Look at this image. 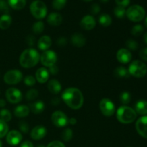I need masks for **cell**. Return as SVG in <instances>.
Instances as JSON below:
<instances>
[{"instance_id":"1","label":"cell","mask_w":147,"mask_h":147,"mask_svg":"<svg viewBox=\"0 0 147 147\" xmlns=\"http://www.w3.org/2000/svg\"><path fill=\"white\" fill-rule=\"evenodd\" d=\"M62 99L69 108L73 110L80 109L84 102L83 93L76 88H66L62 93Z\"/></svg>"},{"instance_id":"2","label":"cell","mask_w":147,"mask_h":147,"mask_svg":"<svg viewBox=\"0 0 147 147\" xmlns=\"http://www.w3.org/2000/svg\"><path fill=\"white\" fill-rule=\"evenodd\" d=\"M40 60V53L34 48H28L22 53L20 57V64L24 68L34 67Z\"/></svg>"},{"instance_id":"3","label":"cell","mask_w":147,"mask_h":147,"mask_svg":"<svg viewBox=\"0 0 147 147\" xmlns=\"http://www.w3.org/2000/svg\"><path fill=\"white\" fill-rule=\"evenodd\" d=\"M136 116H137V114L134 109L127 106H121L116 111L117 120L123 124L133 123L136 120Z\"/></svg>"},{"instance_id":"4","label":"cell","mask_w":147,"mask_h":147,"mask_svg":"<svg viewBox=\"0 0 147 147\" xmlns=\"http://www.w3.org/2000/svg\"><path fill=\"white\" fill-rule=\"evenodd\" d=\"M146 11L143 7L138 4H134L128 8L126 11L127 18L134 22H139L144 19Z\"/></svg>"},{"instance_id":"5","label":"cell","mask_w":147,"mask_h":147,"mask_svg":"<svg viewBox=\"0 0 147 147\" xmlns=\"http://www.w3.org/2000/svg\"><path fill=\"white\" fill-rule=\"evenodd\" d=\"M30 10L32 15L37 20H42L47 14L46 4L41 0H34L30 6Z\"/></svg>"},{"instance_id":"6","label":"cell","mask_w":147,"mask_h":147,"mask_svg":"<svg viewBox=\"0 0 147 147\" xmlns=\"http://www.w3.org/2000/svg\"><path fill=\"white\" fill-rule=\"evenodd\" d=\"M130 76L135 78H142L147 73V66L144 63L140 60H134L129 67Z\"/></svg>"},{"instance_id":"7","label":"cell","mask_w":147,"mask_h":147,"mask_svg":"<svg viewBox=\"0 0 147 147\" xmlns=\"http://www.w3.org/2000/svg\"><path fill=\"white\" fill-rule=\"evenodd\" d=\"M51 120L53 124L58 128L65 127L68 124V118L65 113L60 111H56L52 114Z\"/></svg>"},{"instance_id":"8","label":"cell","mask_w":147,"mask_h":147,"mask_svg":"<svg viewBox=\"0 0 147 147\" xmlns=\"http://www.w3.org/2000/svg\"><path fill=\"white\" fill-rule=\"evenodd\" d=\"M22 73L18 70H11L7 72L4 76V81L8 85H15L22 79Z\"/></svg>"},{"instance_id":"9","label":"cell","mask_w":147,"mask_h":147,"mask_svg":"<svg viewBox=\"0 0 147 147\" xmlns=\"http://www.w3.org/2000/svg\"><path fill=\"white\" fill-rule=\"evenodd\" d=\"M40 61L43 65L50 67L55 64L57 61V54L53 50H45L40 56Z\"/></svg>"},{"instance_id":"10","label":"cell","mask_w":147,"mask_h":147,"mask_svg":"<svg viewBox=\"0 0 147 147\" xmlns=\"http://www.w3.org/2000/svg\"><path fill=\"white\" fill-rule=\"evenodd\" d=\"M100 110L105 116H111L115 113V105L110 99L103 98L100 101Z\"/></svg>"},{"instance_id":"11","label":"cell","mask_w":147,"mask_h":147,"mask_svg":"<svg viewBox=\"0 0 147 147\" xmlns=\"http://www.w3.org/2000/svg\"><path fill=\"white\" fill-rule=\"evenodd\" d=\"M6 98L9 103L15 104L21 101L22 94L19 89L16 88H9L6 91Z\"/></svg>"},{"instance_id":"12","label":"cell","mask_w":147,"mask_h":147,"mask_svg":"<svg viewBox=\"0 0 147 147\" xmlns=\"http://www.w3.org/2000/svg\"><path fill=\"white\" fill-rule=\"evenodd\" d=\"M136 129L141 136L147 139V116L139 118L136 123Z\"/></svg>"},{"instance_id":"13","label":"cell","mask_w":147,"mask_h":147,"mask_svg":"<svg viewBox=\"0 0 147 147\" xmlns=\"http://www.w3.org/2000/svg\"><path fill=\"white\" fill-rule=\"evenodd\" d=\"M6 140L7 143L11 146H16V145H18L22 140V135L18 131H10L7 133Z\"/></svg>"},{"instance_id":"14","label":"cell","mask_w":147,"mask_h":147,"mask_svg":"<svg viewBox=\"0 0 147 147\" xmlns=\"http://www.w3.org/2000/svg\"><path fill=\"white\" fill-rule=\"evenodd\" d=\"M96 25V22L94 17L92 15L88 14L84 16L80 20V26L83 30H91L95 28Z\"/></svg>"},{"instance_id":"15","label":"cell","mask_w":147,"mask_h":147,"mask_svg":"<svg viewBox=\"0 0 147 147\" xmlns=\"http://www.w3.org/2000/svg\"><path fill=\"white\" fill-rule=\"evenodd\" d=\"M116 58L119 63L122 64H127L131 60V53L128 49L121 48L118 50L116 53Z\"/></svg>"},{"instance_id":"16","label":"cell","mask_w":147,"mask_h":147,"mask_svg":"<svg viewBox=\"0 0 147 147\" xmlns=\"http://www.w3.org/2000/svg\"><path fill=\"white\" fill-rule=\"evenodd\" d=\"M46 134H47V129L42 125L36 126L30 133L32 139L36 141L42 139L46 136Z\"/></svg>"},{"instance_id":"17","label":"cell","mask_w":147,"mask_h":147,"mask_svg":"<svg viewBox=\"0 0 147 147\" xmlns=\"http://www.w3.org/2000/svg\"><path fill=\"white\" fill-rule=\"evenodd\" d=\"M70 42L72 45L76 47H82L86 45V38L80 33H75L71 36Z\"/></svg>"},{"instance_id":"18","label":"cell","mask_w":147,"mask_h":147,"mask_svg":"<svg viewBox=\"0 0 147 147\" xmlns=\"http://www.w3.org/2000/svg\"><path fill=\"white\" fill-rule=\"evenodd\" d=\"M47 22L50 25L57 27L60 25L63 22V17L60 13L52 12L47 17Z\"/></svg>"},{"instance_id":"19","label":"cell","mask_w":147,"mask_h":147,"mask_svg":"<svg viewBox=\"0 0 147 147\" xmlns=\"http://www.w3.org/2000/svg\"><path fill=\"white\" fill-rule=\"evenodd\" d=\"M36 80L40 83H45L48 80L50 73L45 67H40L36 72Z\"/></svg>"},{"instance_id":"20","label":"cell","mask_w":147,"mask_h":147,"mask_svg":"<svg viewBox=\"0 0 147 147\" xmlns=\"http://www.w3.org/2000/svg\"><path fill=\"white\" fill-rule=\"evenodd\" d=\"M47 88L49 91L53 94H58L62 90V86L60 82L56 79L50 80L47 83Z\"/></svg>"},{"instance_id":"21","label":"cell","mask_w":147,"mask_h":147,"mask_svg":"<svg viewBox=\"0 0 147 147\" xmlns=\"http://www.w3.org/2000/svg\"><path fill=\"white\" fill-rule=\"evenodd\" d=\"M52 45V40L49 36L44 35L40 38L37 42V47L40 50L45 51L50 47Z\"/></svg>"},{"instance_id":"22","label":"cell","mask_w":147,"mask_h":147,"mask_svg":"<svg viewBox=\"0 0 147 147\" xmlns=\"http://www.w3.org/2000/svg\"><path fill=\"white\" fill-rule=\"evenodd\" d=\"M30 108L25 105H20L17 106L14 111V113L17 117L24 118L27 116L30 113Z\"/></svg>"},{"instance_id":"23","label":"cell","mask_w":147,"mask_h":147,"mask_svg":"<svg viewBox=\"0 0 147 147\" xmlns=\"http://www.w3.org/2000/svg\"><path fill=\"white\" fill-rule=\"evenodd\" d=\"M45 107V103L42 100H37L34 101V103H31L30 106V110L34 114H40V113H42L44 111Z\"/></svg>"},{"instance_id":"24","label":"cell","mask_w":147,"mask_h":147,"mask_svg":"<svg viewBox=\"0 0 147 147\" xmlns=\"http://www.w3.org/2000/svg\"><path fill=\"white\" fill-rule=\"evenodd\" d=\"M135 111L136 113L146 116L147 114V101L145 100H138L135 104Z\"/></svg>"},{"instance_id":"25","label":"cell","mask_w":147,"mask_h":147,"mask_svg":"<svg viewBox=\"0 0 147 147\" xmlns=\"http://www.w3.org/2000/svg\"><path fill=\"white\" fill-rule=\"evenodd\" d=\"M7 3L13 9L21 10L26 6L27 0H7Z\"/></svg>"},{"instance_id":"26","label":"cell","mask_w":147,"mask_h":147,"mask_svg":"<svg viewBox=\"0 0 147 147\" xmlns=\"http://www.w3.org/2000/svg\"><path fill=\"white\" fill-rule=\"evenodd\" d=\"M113 76L117 78H127L130 76L129 70L123 66L117 67L113 71Z\"/></svg>"},{"instance_id":"27","label":"cell","mask_w":147,"mask_h":147,"mask_svg":"<svg viewBox=\"0 0 147 147\" xmlns=\"http://www.w3.org/2000/svg\"><path fill=\"white\" fill-rule=\"evenodd\" d=\"M12 22L11 17L9 14H3L0 17V29L1 30H7L10 27Z\"/></svg>"},{"instance_id":"28","label":"cell","mask_w":147,"mask_h":147,"mask_svg":"<svg viewBox=\"0 0 147 147\" xmlns=\"http://www.w3.org/2000/svg\"><path fill=\"white\" fill-rule=\"evenodd\" d=\"M98 22L103 27H109L112 23V18L109 14H102L98 18Z\"/></svg>"},{"instance_id":"29","label":"cell","mask_w":147,"mask_h":147,"mask_svg":"<svg viewBox=\"0 0 147 147\" xmlns=\"http://www.w3.org/2000/svg\"><path fill=\"white\" fill-rule=\"evenodd\" d=\"M45 30V24L42 21H37L33 24L32 30L36 34H40L42 33Z\"/></svg>"},{"instance_id":"30","label":"cell","mask_w":147,"mask_h":147,"mask_svg":"<svg viewBox=\"0 0 147 147\" xmlns=\"http://www.w3.org/2000/svg\"><path fill=\"white\" fill-rule=\"evenodd\" d=\"M119 99H120L121 103L124 105V106H126V105L129 104L131 100V96L129 92L123 91V93H121Z\"/></svg>"},{"instance_id":"31","label":"cell","mask_w":147,"mask_h":147,"mask_svg":"<svg viewBox=\"0 0 147 147\" xmlns=\"http://www.w3.org/2000/svg\"><path fill=\"white\" fill-rule=\"evenodd\" d=\"M73 133L72 129H70V128H67L62 132L61 138L65 142H70L73 139Z\"/></svg>"},{"instance_id":"32","label":"cell","mask_w":147,"mask_h":147,"mask_svg":"<svg viewBox=\"0 0 147 147\" xmlns=\"http://www.w3.org/2000/svg\"><path fill=\"white\" fill-rule=\"evenodd\" d=\"M39 96V92L37 89H34V88H32L30 90H29L27 92L25 95V98L26 100H34V99L37 98Z\"/></svg>"},{"instance_id":"33","label":"cell","mask_w":147,"mask_h":147,"mask_svg":"<svg viewBox=\"0 0 147 147\" xmlns=\"http://www.w3.org/2000/svg\"><path fill=\"white\" fill-rule=\"evenodd\" d=\"M11 113L9 110L3 109L0 111V119L5 122H9L11 119Z\"/></svg>"},{"instance_id":"34","label":"cell","mask_w":147,"mask_h":147,"mask_svg":"<svg viewBox=\"0 0 147 147\" xmlns=\"http://www.w3.org/2000/svg\"><path fill=\"white\" fill-rule=\"evenodd\" d=\"M126 9L123 7H120V6H116L113 9V13L114 15L116 16L117 18L122 19L125 17L126 15Z\"/></svg>"},{"instance_id":"35","label":"cell","mask_w":147,"mask_h":147,"mask_svg":"<svg viewBox=\"0 0 147 147\" xmlns=\"http://www.w3.org/2000/svg\"><path fill=\"white\" fill-rule=\"evenodd\" d=\"M9 131V126L7 122L0 119V139L7 136Z\"/></svg>"},{"instance_id":"36","label":"cell","mask_w":147,"mask_h":147,"mask_svg":"<svg viewBox=\"0 0 147 147\" xmlns=\"http://www.w3.org/2000/svg\"><path fill=\"white\" fill-rule=\"evenodd\" d=\"M66 4H67V0H53L52 5L55 9L61 10L65 7Z\"/></svg>"},{"instance_id":"37","label":"cell","mask_w":147,"mask_h":147,"mask_svg":"<svg viewBox=\"0 0 147 147\" xmlns=\"http://www.w3.org/2000/svg\"><path fill=\"white\" fill-rule=\"evenodd\" d=\"M131 34L134 37H139L142 35L144 32V27L141 24H136L131 29Z\"/></svg>"},{"instance_id":"38","label":"cell","mask_w":147,"mask_h":147,"mask_svg":"<svg viewBox=\"0 0 147 147\" xmlns=\"http://www.w3.org/2000/svg\"><path fill=\"white\" fill-rule=\"evenodd\" d=\"M126 46L127 47V48L129 49V50H133V51L136 50L138 49V47H139V45H138L137 42L132 40V39H129V40L126 42Z\"/></svg>"},{"instance_id":"39","label":"cell","mask_w":147,"mask_h":147,"mask_svg":"<svg viewBox=\"0 0 147 147\" xmlns=\"http://www.w3.org/2000/svg\"><path fill=\"white\" fill-rule=\"evenodd\" d=\"M24 83L27 86L31 87V86H33L35 85L36 79L35 78L33 77L32 76H27L24 78Z\"/></svg>"},{"instance_id":"40","label":"cell","mask_w":147,"mask_h":147,"mask_svg":"<svg viewBox=\"0 0 147 147\" xmlns=\"http://www.w3.org/2000/svg\"><path fill=\"white\" fill-rule=\"evenodd\" d=\"M9 11V6L8 3L4 0L0 1V11L4 13V14H8Z\"/></svg>"},{"instance_id":"41","label":"cell","mask_w":147,"mask_h":147,"mask_svg":"<svg viewBox=\"0 0 147 147\" xmlns=\"http://www.w3.org/2000/svg\"><path fill=\"white\" fill-rule=\"evenodd\" d=\"M19 129H20V131L22 132L24 134H27L29 132V125L24 121H21L19 123Z\"/></svg>"},{"instance_id":"42","label":"cell","mask_w":147,"mask_h":147,"mask_svg":"<svg viewBox=\"0 0 147 147\" xmlns=\"http://www.w3.org/2000/svg\"><path fill=\"white\" fill-rule=\"evenodd\" d=\"M36 42V38L34 36H33L32 34H30V35L27 36L26 37V43L30 47H32L35 45Z\"/></svg>"},{"instance_id":"43","label":"cell","mask_w":147,"mask_h":147,"mask_svg":"<svg viewBox=\"0 0 147 147\" xmlns=\"http://www.w3.org/2000/svg\"><path fill=\"white\" fill-rule=\"evenodd\" d=\"M90 11L92 14L96 15V14H98L100 11V7L98 4H92V6L90 7Z\"/></svg>"},{"instance_id":"44","label":"cell","mask_w":147,"mask_h":147,"mask_svg":"<svg viewBox=\"0 0 147 147\" xmlns=\"http://www.w3.org/2000/svg\"><path fill=\"white\" fill-rule=\"evenodd\" d=\"M115 1H116L117 6H120V7L126 8L130 4L131 0H115Z\"/></svg>"},{"instance_id":"45","label":"cell","mask_w":147,"mask_h":147,"mask_svg":"<svg viewBox=\"0 0 147 147\" xmlns=\"http://www.w3.org/2000/svg\"><path fill=\"white\" fill-rule=\"evenodd\" d=\"M56 42H57V45L59 46V47H65V46L67 45V40L66 37H60L57 39Z\"/></svg>"},{"instance_id":"46","label":"cell","mask_w":147,"mask_h":147,"mask_svg":"<svg viewBox=\"0 0 147 147\" xmlns=\"http://www.w3.org/2000/svg\"><path fill=\"white\" fill-rule=\"evenodd\" d=\"M47 147H65V146L60 141H53V142H50Z\"/></svg>"},{"instance_id":"47","label":"cell","mask_w":147,"mask_h":147,"mask_svg":"<svg viewBox=\"0 0 147 147\" xmlns=\"http://www.w3.org/2000/svg\"><path fill=\"white\" fill-rule=\"evenodd\" d=\"M139 57L144 61L147 62V47H145V48L141 50V51L139 52Z\"/></svg>"},{"instance_id":"48","label":"cell","mask_w":147,"mask_h":147,"mask_svg":"<svg viewBox=\"0 0 147 147\" xmlns=\"http://www.w3.org/2000/svg\"><path fill=\"white\" fill-rule=\"evenodd\" d=\"M48 72L50 74L53 75V76H55V75H57L59 72L58 67H57V65H55L50 66V67H49Z\"/></svg>"},{"instance_id":"49","label":"cell","mask_w":147,"mask_h":147,"mask_svg":"<svg viewBox=\"0 0 147 147\" xmlns=\"http://www.w3.org/2000/svg\"><path fill=\"white\" fill-rule=\"evenodd\" d=\"M60 98L58 97H54L52 98L51 100V103L53 106H57V105L60 104Z\"/></svg>"},{"instance_id":"50","label":"cell","mask_w":147,"mask_h":147,"mask_svg":"<svg viewBox=\"0 0 147 147\" xmlns=\"http://www.w3.org/2000/svg\"><path fill=\"white\" fill-rule=\"evenodd\" d=\"M20 147H34L33 144L30 141H25V142H22L20 145Z\"/></svg>"},{"instance_id":"51","label":"cell","mask_w":147,"mask_h":147,"mask_svg":"<svg viewBox=\"0 0 147 147\" xmlns=\"http://www.w3.org/2000/svg\"><path fill=\"white\" fill-rule=\"evenodd\" d=\"M68 123L71 125H76L77 123V120L75 118H71V119H69Z\"/></svg>"},{"instance_id":"52","label":"cell","mask_w":147,"mask_h":147,"mask_svg":"<svg viewBox=\"0 0 147 147\" xmlns=\"http://www.w3.org/2000/svg\"><path fill=\"white\" fill-rule=\"evenodd\" d=\"M6 101L4 99H0V108H4L6 106Z\"/></svg>"},{"instance_id":"53","label":"cell","mask_w":147,"mask_h":147,"mask_svg":"<svg viewBox=\"0 0 147 147\" xmlns=\"http://www.w3.org/2000/svg\"><path fill=\"white\" fill-rule=\"evenodd\" d=\"M144 42L146 44H147V32L144 34Z\"/></svg>"},{"instance_id":"54","label":"cell","mask_w":147,"mask_h":147,"mask_svg":"<svg viewBox=\"0 0 147 147\" xmlns=\"http://www.w3.org/2000/svg\"><path fill=\"white\" fill-rule=\"evenodd\" d=\"M110 0H100V2L103 3V4H106V3H108Z\"/></svg>"},{"instance_id":"55","label":"cell","mask_w":147,"mask_h":147,"mask_svg":"<svg viewBox=\"0 0 147 147\" xmlns=\"http://www.w3.org/2000/svg\"><path fill=\"white\" fill-rule=\"evenodd\" d=\"M144 24L145 26L147 27V17L145 18V20H144Z\"/></svg>"},{"instance_id":"56","label":"cell","mask_w":147,"mask_h":147,"mask_svg":"<svg viewBox=\"0 0 147 147\" xmlns=\"http://www.w3.org/2000/svg\"><path fill=\"white\" fill-rule=\"evenodd\" d=\"M83 1H85V2H90V1H92L93 0H83Z\"/></svg>"},{"instance_id":"57","label":"cell","mask_w":147,"mask_h":147,"mask_svg":"<svg viewBox=\"0 0 147 147\" xmlns=\"http://www.w3.org/2000/svg\"><path fill=\"white\" fill-rule=\"evenodd\" d=\"M0 147H2V142L1 140H0Z\"/></svg>"},{"instance_id":"58","label":"cell","mask_w":147,"mask_h":147,"mask_svg":"<svg viewBox=\"0 0 147 147\" xmlns=\"http://www.w3.org/2000/svg\"><path fill=\"white\" fill-rule=\"evenodd\" d=\"M37 147H45V146H43V145H38Z\"/></svg>"},{"instance_id":"59","label":"cell","mask_w":147,"mask_h":147,"mask_svg":"<svg viewBox=\"0 0 147 147\" xmlns=\"http://www.w3.org/2000/svg\"><path fill=\"white\" fill-rule=\"evenodd\" d=\"M0 1H1V0H0Z\"/></svg>"}]
</instances>
